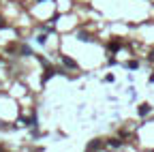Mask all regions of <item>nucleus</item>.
<instances>
[{"label": "nucleus", "instance_id": "3", "mask_svg": "<svg viewBox=\"0 0 154 152\" xmlns=\"http://www.w3.org/2000/svg\"><path fill=\"white\" fill-rule=\"evenodd\" d=\"M62 62L67 64V67H71V69H75V67H77V62H75V60H71V58H67V56L62 58Z\"/></svg>", "mask_w": 154, "mask_h": 152}, {"label": "nucleus", "instance_id": "4", "mask_svg": "<svg viewBox=\"0 0 154 152\" xmlns=\"http://www.w3.org/2000/svg\"><path fill=\"white\" fill-rule=\"evenodd\" d=\"M118 47H120V41H113V43H109V50H111V52H116Z\"/></svg>", "mask_w": 154, "mask_h": 152}, {"label": "nucleus", "instance_id": "5", "mask_svg": "<svg viewBox=\"0 0 154 152\" xmlns=\"http://www.w3.org/2000/svg\"><path fill=\"white\" fill-rule=\"evenodd\" d=\"M137 67H139V62H137V60H131L129 62V69H137Z\"/></svg>", "mask_w": 154, "mask_h": 152}, {"label": "nucleus", "instance_id": "8", "mask_svg": "<svg viewBox=\"0 0 154 152\" xmlns=\"http://www.w3.org/2000/svg\"><path fill=\"white\" fill-rule=\"evenodd\" d=\"M2 28H7V24H4V19L0 17V30H2Z\"/></svg>", "mask_w": 154, "mask_h": 152}, {"label": "nucleus", "instance_id": "1", "mask_svg": "<svg viewBox=\"0 0 154 152\" xmlns=\"http://www.w3.org/2000/svg\"><path fill=\"white\" fill-rule=\"evenodd\" d=\"M150 109H152V107L148 105V103H141V105L137 107V111H139V116H146V113H150Z\"/></svg>", "mask_w": 154, "mask_h": 152}, {"label": "nucleus", "instance_id": "2", "mask_svg": "<svg viewBox=\"0 0 154 152\" xmlns=\"http://www.w3.org/2000/svg\"><path fill=\"white\" fill-rule=\"evenodd\" d=\"M54 73H56V71H54V69H52V67H47V69H45V73H43V81H47V79H49V77H52V75H54Z\"/></svg>", "mask_w": 154, "mask_h": 152}, {"label": "nucleus", "instance_id": "6", "mask_svg": "<svg viewBox=\"0 0 154 152\" xmlns=\"http://www.w3.org/2000/svg\"><path fill=\"white\" fill-rule=\"evenodd\" d=\"M79 39H81V41H90V36H88L86 32H79Z\"/></svg>", "mask_w": 154, "mask_h": 152}, {"label": "nucleus", "instance_id": "7", "mask_svg": "<svg viewBox=\"0 0 154 152\" xmlns=\"http://www.w3.org/2000/svg\"><path fill=\"white\" fill-rule=\"evenodd\" d=\"M109 146H111V148H120V142H118V139H111V144H109Z\"/></svg>", "mask_w": 154, "mask_h": 152}, {"label": "nucleus", "instance_id": "9", "mask_svg": "<svg viewBox=\"0 0 154 152\" xmlns=\"http://www.w3.org/2000/svg\"><path fill=\"white\" fill-rule=\"evenodd\" d=\"M150 81H152V84H154V73H152V75H150Z\"/></svg>", "mask_w": 154, "mask_h": 152}]
</instances>
